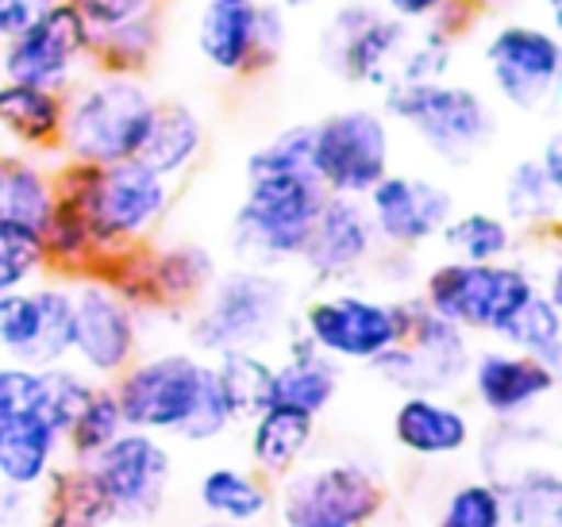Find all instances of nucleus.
<instances>
[{"label": "nucleus", "instance_id": "f257e3e1", "mask_svg": "<svg viewBox=\"0 0 562 527\" xmlns=\"http://www.w3.org/2000/svg\"><path fill=\"white\" fill-rule=\"evenodd\" d=\"M328 193L308 158V124H290L258 143L243 162V197L227 227L235 262L285 270L297 266Z\"/></svg>", "mask_w": 562, "mask_h": 527}, {"label": "nucleus", "instance_id": "f03ea898", "mask_svg": "<svg viewBox=\"0 0 562 527\" xmlns=\"http://www.w3.org/2000/svg\"><path fill=\"white\" fill-rule=\"evenodd\" d=\"M58 197L78 209L89 239L101 250V270L162 235L173 212V181L139 158L112 166L58 162Z\"/></svg>", "mask_w": 562, "mask_h": 527}, {"label": "nucleus", "instance_id": "7ed1b4c3", "mask_svg": "<svg viewBox=\"0 0 562 527\" xmlns=\"http://www.w3.org/2000/svg\"><path fill=\"white\" fill-rule=\"evenodd\" d=\"M297 316V293L281 270L220 266L201 301L181 316L186 343L204 358L224 350H270L285 339Z\"/></svg>", "mask_w": 562, "mask_h": 527}, {"label": "nucleus", "instance_id": "20e7f679", "mask_svg": "<svg viewBox=\"0 0 562 527\" xmlns=\"http://www.w3.org/2000/svg\"><path fill=\"white\" fill-rule=\"evenodd\" d=\"M158 93L143 74L89 66L63 93V135L55 158L66 166H112L139 158Z\"/></svg>", "mask_w": 562, "mask_h": 527}, {"label": "nucleus", "instance_id": "39448f33", "mask_svg": "<svg viewBox=\"0 0 562 527\" xmlns=\"http://www.w3.org/2000/svg\"><path fill=\"white\" fill-rule=\"evenodd\" d=\"M378 109L390 116V124L405 127L431 158L447 166L474 162L497 139V109L490 93L459 78L390 86Z\"/></svg>", "mask_w": 562, "mask_h": 527}, {"label": "nucleus", "instance_id": "423d86ee", "mask_svg": "<svg viewBox=\"0 0 562 527\" xmlns=\"http://www.w3.org/2000/svg\"><path fill=\"white\" fill-rule=\"evenodd\" d=\"M413 301L416 289L390 296L355 285H331L301 304L293 327L336 366H370L393 343L405 339Z\"/></svg>", "mask_w": 562, "mask_h": 527}, {"label": "nucleus", "instance_id": "0eeeda50", "mask_svg": "<svg viewBox=\"0 0 562 527\" xmlns=\"http://www.w3.org/2000/svg\"><path fill=\"white\" fill-rule=\"evenodd\" d=\"M536 289V266L520 255L505 262H462L443 255L439 262L424 266L416 281V293L436 316L485 339H501L505 324Z\"/></svg>", "mask_w": 562, "mask_h": 527}, {"label": "nucleus", "instance_id": "6e6552de", "mask_svg": "<svg viewBox=\"0 0 562 527\" xmlns=\"http://www.w3.org/2000/svg\"><path fill=\"white\" fill-rule=\"evenodd\" d=\"M390 504L382 473L362 458L305 462L273 481L281 527H374Z\"/></svg>", "mask_w": 562, "mask_h": 527}, {"label": "nucleus", "instance_id": "1a4fd4ad", "mask_svg": "<svg viewBox=\"0 0 562 527\" xmlns=\"http://www.w3.org/2000/svg\"><path fill=\"white\" fill-rule=\"evenodd\" d=\"M109 385L127 427L178 439L212 385V358L196 355L193 347H143Z\"/></svg>", "mask_w": 562, "mask_h": 527}, {"label": "nucleus", "instance_id": "9d476101", "mask_svg": "<svg viewBox=\"0 0 562 527\" xmlns=\"http://www.w3.org/2000/svg\"><path fill=\"white\" fill-rule=\"evenodd\" d=\"M397 139L378 104H344L308 120V158L328 197H367L393 170Z\"/></svg>", "mask_w": 562, "mask_h": 527}, {"label": "nucleus", "instance_id": "9b49d317", "mask_svg": "<svg viewBox=\"0 0 562 527\" xmlns=\"http://www.w3.org/2000/svg\"><path fill=\"white\" fill-rule=\"evenodd\" d=\"M482 74L490 97L520 116L551 109L562 78L559 27L536 16H505L482 35Z\"/></svg>", "mask_w": 562, "mask_h": 527}, {"label": "nucleus", "instance_id": "f8f14e48", "mask_svg": "<svg viewBox=\"0 0 562 527\" xmlns=\"http://www.w3.org/2000/svg\"><path fill=\"white\" fill-rule=\"evenodd\" d=\"M104 278L132 304H139L147 319H178L201 301V293L220 273V258L196 239H155L132 255L104 266Z\"/></svg>", "mask_w": 562, "mask_h": 527}, {"label": "nucleus", "instance_id": "ddd939ff", "mask_svg": "<svg viewBox=\"0 0 562 527\" xmlns=\"http://www.w3.org/2000/svg\"><path fill=\"white\" fill-rule=\"evenodd\" d=\"M193 43L209 70L247 81L278 66L290 43V24L270 0H201Z\"/></svg>", "mask_w": 562, "mask_h": 527}, {"label": "nucleus", "instance_id": "4468645a", "mask_svg": "<svg viewBox=\"0 0 562 527\" xmlns=\"http://www.w3.org/2000/svg\"><path fill=\"white\" fill-rule=\"evenodd\" d=\"M93 66V27L74 0H55L9 43H0V78L66 93Z\"/></svg>", "mask_w": 562, "mask_h": 527}, {"label": "nucleus", "instance_id": "2eb2a0df", "mask_svg": "<svg viewBox=\"0 0 562 527\" xmlns=\"http://www.w3.org/2000/svg\"><path fill=\"white\" fill-rule=\"evenodd\" d=\"M74 335L70 362L93 381H112L143 347H147L150 319L132 304L104 273L74 278Z\"/></svg>", "mask_w": 562, "mask_h": 527}, {"label": "nucleus", "instance_id": "dca6fc26", "mask_svg": "<svg viewBox=\"0 0 562 527\" xmlns=\"http://www.w3.org/2000/svg\"><path fill=\"white\" fill-rule=\"evenodd\" d=\"M97 493L109 501L116 524L147 527L162 516L173 485V450L162 435L124 427L104 450L81 462Z\"/></svg>", "mask_w": 562, "mask_h": 527}, {"label": "nucleus", "instance_id": "f3484780", "mask_svg": "<svg viewBox=\"0 0 562 527\" xmlns=\"http://www.w3.org/2000/svg\"><path fill=\"white\" fill-rule=\"evenodd\" d=\"M408 40H413V27L382 12L374 0H347L331 12L324 27V66L344 86L370 89L382 97L397 81Z\"/></svg>", "mask_w": 562, "mask_h": 527}, {"label": "nucleus", "instance_id": "a211bd4d", "mask_svg": "<svg viewBox=\"0 0 562 527\" xmlns=\"http://www.w3.org/2000/svg\"><path fill=\"white\" fill-rule=\"evenodd\" d=\"M474 358V335L454 327L451 319L436 316L416 293L413 319L401 343L370 362V370L397 393H447L454 396L467 381Z\"/></svg>", "mask_w": 562, "mask_h": 527}, {"label": "nucleus", "instance_id": "6ab92c4d", "mask_svg": "<svg viewBox=\"0 0 562 527\" xmlns=\"http://www.w3.org/2000/svg\"><path fill=\"white\" fill-rule=\"evenodd\" d=\"M74 289L66 278L43 273L32 285L0 296V358L32 370L70 362Z\"/></svg>", "mask_w": 562, "mask_h": 527}, {"label": "nucleus", "instance_id": "aec40b11", "mask_svg": "<svg viewBox=\"0 0 562 527\" xmlns=\"http://www.w3.org/2000/svg\"><path fill=\"white\" fill-rule=\"evenodd\" d=\"M362 209L382 247L420 255L424 247L439 243V232L454 212V193L424 173L390 170L362 197Z\"/></svg>", "mask_w": 562, "mask_h": 527}, {"label": "nucleus", "instance_id": "412c9836", "mask_svg": "<svg viewBox=\"0 0 562 527\" xmlns=\"http://www.w3.org/2000/svg\"><path fill=\"white\" fill-rule=\"evenodd\" d=\"M462 389H467L474 408L485 419L536 416L559 389V370L516 347L493 343V347L482 350L474 347Z\"/></svg>", "mask_w": 562, "mask_h": 527}, {"label": "nucleus", "instance_id": "4be33fe9", "mask_svg": "<svg viewBox=\"0 0 562 527\" xmlns=\"http://www.w3.org/2000/svg\"><path fill=\"white\" fill-rule=\"evenodd\" d=\"M378 247L382 243H378L374 224L362 209V197H328L324 209L316 212L297 266L321 289L355 285L370 270Z\"/></svg>", "mask_w": 562, "mask_h": 527}, {"label": "nucleus", "instance_id": "5701e85b", "mask_svg": "<svg viewBox=\"0 0 562 527\" xmlns=\"http://www.w3.org/2000/svg\"><path fill=\"white\" fill-rule=\"evenodd\" d=\"M393 442L408 458L420 462H447L474 447V419L447 393H401L390 416Z\"/></svg>", "mask_w": 562, "mask_h": 527}, {"label": "nucleus", "instance_id": "b1692460", "mask_svg": "<svg viewBox=\"0 0 562 527\" xmlns=\"http://www.w3.org/2000/svg\"><path fill=\"white\" fill-rule=\"evenodd\" d=\"M278 347L281 358H273L270 404H285V408H297L305 416L321 419L336 404L339 385H344V366H336L328 355H321L293 324Z\"/></svg>", "mask_w": 562, "mask_h": 527}, {"label": "nucleus", "instance_id": "393cba45", "mask_svg": "<svg viewBox=\"0 0 562 527\" xmlns=\"http://www.w3.org/2000/svg\"><path fill=\"white\" fill-rule=\"evenodd\" d=\"M58 201V158L0 147V224L40 235Z\"/></svg>", "mask_w": 562, "mask_h": 527}, {"label": "nucleus", "instance_id": "a878e982", "mask_svg": "<svg viewBox=\"0 0 562 527\" xmlns=\"http://www.w3.org/2000/svg\"><path fill=\"white\" fill-rule=\"evenodd\" d=\"M316 416H305L285 404H266L258 416L247 419V462L266 481L290 478L316 450Z\"/></svg>", "mask_w": 562, "mask_h": 527}, {"label": "nucleus", "instance_id": "bb28decb", "mask_svg": "<svg viewBox=\"0 0 562 527\" xmlns=\"http://www.w3.org/2000/svg\"><path fill=\"white\" fill-rule=\"evenodd\" d=\"M63 135V93L0 78V147L55 158Z\"/></svg>", "mask_w": 562, "mask_h": 527}, {"label": "nucleus", "instance_id": "cd10ccee", "mask_svg": "<svg viewBox=\"0 0 562 527\" xmlns=\"http://www.w3.org/2000/svg\"><path fill=\"white\" fill-rule=\"evenodd\" d=\"M66 458L63 431L43 412H24L0 427V485L35 493Z\"/></svg>", "mask_w": 562, "mask_h": 527}, {"label": "nucleus", "instance_id": "c85d7f7f", "mask_svg": "<svg viewBox=\"0 0 562 527\" xmlns=\"http://www.w3.org/2000/svg\"><path fill=\"white\" fill-rule=\"evenodd\" d=\"M196 508L216 524L255 527L273 512V481L250 466L216 462L196 481Z\"/></svg>", "mask_w": 562, "mask_h": 527}, {"label": "nucleus", "instance_id": "c756f323", "mask_svg": "<svg viewBox=\"0 0 562 527\" xmlns=\"http://www.w3.org/2000/svg\"><path fill=\"white\" fill-rule=\"evenodd\" d=\"M204 147H209V127H204L201 112L186 101H158L150 132L143 139L139 162L178 186L201 162Z\"/></svg>", "mask_w": 562, "mask_h": 527}, {"label": "nucleus", "instance_id": "7c9ffc66", "mask_svg": "<svg viewBox=\"0 0 562 527\" xmlns=\"http://www.w3.org/2000/svg\"><path fill=\"white\" fill-rule=\"evenodd\" d=\"M32 527H116V516L89 481L86 466L63 458L35 489Z\"/></svg>", "mask_w": 562, "mask_h": 527}, {"label": "nucleus", "instance_id": "2f4dec72", "mask_svg": "<svg viewBox=\"0 0 562 527\" xmlns=\"http://www.w3.org/2000/svg\"><path fill=\"white\" fill-rule=\"evenodd\" d=\"M559 204H562V189L547 181L536 155L508 166L505 186H501V216H505L524 239L559 235Z\"/></svg>", "mask_w": 562, "mask_h": 527}, {"label": "nucleus", "instance_id": "473e14b6", "mask_svg": "<svg viewBox=\"0 0 562 527\" xmlns=\"http://www.w3.org/2000/svg\"><path fill=\"white\" fill-rule=\"evenodd\" d=\"M505 527H562V478L554 462L536 458L497 478Z\"/></svg>", "mask_w": 562, "mask_h": 527}, {"label": "nucleus", "instance_id": "72a5a7b5", "mask_svg": "<svg viewBox=\"0 0 562 527\" xmlns=\"http://www.w3.org/2000/svg\"><path fill=\"white\" fill-rule=\"evenodd\" d=\"M447 258H462V262H505L524 250V235L508 224L501 212L493 209H454L451 220L439 232Z\"/></svg>", "mask_w": 562, "mask_h": 527}, {"label": "nucleus", "instance_id": "f704fd0d", "mask_svg": "<svg viewBox=\"0 0 562 527\" xmlns=\"http://www.w3.org/2000/svg\"><path fill=\"white\" fill-rule=\"evenodd\" d=\"M554 435L551 427L536 416H516V419H490L482 435H474V458L482 466V478H505L508 470L524 462H536L551 450Z\"/></svg>", "mask_w": 562, "mask_h": 527}, {"label": "nucleus", "instance_id": "c9c22d12", "mask_svg": "<svg viewBox=\"0 0 562 527\" xmlns=\"http://www.w3.org/2000/svg\"><path fill=\"white\" fill-rule=\"evenodd\" d=\"M162 12H143L124 24L93 32V66L112 74H143L147 78L155 58L162 55Z\"/></svg>", "mask_w": 562, "mask_h": 527}, {"label": "nucleus", "instance_id": "e433bc0d", "mask_svg": "<svg viewBox=\"0 0 562 527\" xmlns=\"http://www.w3.org/2000/svg\"><path fill=\"white\" fill-rule=\"evenodd\" d=\"M212 373H216L220 393L232 404L239 424H247L250 416H258L270 404L273 358L266 350H224V355L212 358Z\"/></svg>", "mask_w": 562, "mask_h": 527}, {"label": "nucleus", "instance_id": "4c0bfd02", "mask_svg": "<svg viewBox=\"0 0 562 527\" xmlns=\"http://www.w3.org/2000/svg\"><path fill=\"white\" fill-rule=\"evenodd\" d=\"M493 343H505V347H516L524 355L539 358V362L562 366V301H554L551 293L536 289L528 301L516 309V316L505 324L501 339Z\"/></svg>", "mask_w": 562, "mask_h": 527}, {"label": "nucleus", "instance_id": "58836bf2", "mask_svg": "<svg viewBox=\"0 0 562 527\" xmlns=\"http://www.w3.org/2000/svg\"><path fill=\"white\" fill-rule=\"evenodd\" d=\"M124 412H120V401L112 393L109 381H97L89 401L78 408V416L66 424L63 431V450L66 462H89L97 450H104L120 431H124Z\"/></svg>", "mask_w": 562, "mask_h": 527}, {"label": "nucleus", "instance_id": "ea45409f", "mask_svg": "<svg viewBox=\"0 0 562 527\" xmlns=\"http://www.w3.org/2000/svg\"><path fill=\"white\" fill-rule=\"evenodd\" d=\"M459 35L447 32L439 24L413 27L405 55L397 66V81L393 86H424V81H443L454 78V63H459Z\"/></svg>", "mask_w": 562, "mask_h": 527}, {"label": "nucleus", "instance_id": "a19ab883", "mask_svg": "<svg viewBox=\"0 0 562 527\" xmlns=\"http://www.w3.org/2000/svg\"><path fill=\"white\" fill-rule=\"evenodd\" d=\"M436 527H505V504L493 478H467L443 496Z\"/></svg>", "mask_w": 562, "mask_h": 527}, {"label": "nucleus", "instance_id": "79ce46f5", "mask_svg": "<svg viewBox=\"0 0 562 527\" xmlns=\"http://www.w3.org/2000/svg\"><path fill=\"white\" fill-rule=\"evenodd\" d=\"M97 381L86 370H78L74 362H58V366H43L40 370V389H35V412L50 419L58 431H66L78 408L89 401Z\"/></svg>", "mask_w": 562, "mask_h": 527}, {"label": "nucleus", "instance_id": "37998d69", "mask_svg": "<svg viewBox=\"0 0 562 527\" xmlns=\"http://www.w3.org/2000/svg\"><path fill=\"white\" fill-rule=\"evenodd\" d=\"M374 4L408 27L439 24L459 35V40L474 27V20L482 16V12L474 9V0H374Z\"/></svg>", "mask_w": 562, "mask_h": 527}, {"label": "nucleus", "instance_id": "c03bdc74", "mask_svg": "<svg viewBox=\"0 0 562 527\" xmlns=\"http://www.w3.org/2000/svg\"><path fill=\"white\" fill-rule=\"evenodd\" d=\"M43 273H47V262H43L40 235L0 224V296L32 285Z\"/></svg>", "mask_w": 562, "mask_h": 527}, {"label": "nucleus", "instance_id": "a18cd8bd", "mask_svg": "<svg viewBox=\"0 0 562 527\" xmlns=\"http://www.w3.org/2000/svg\"><path fill=\"white\" fill-rule=\"evenodd\" d=\"M35 389H40V370L0 358V427L35 408Z\"/></svg>", "mask_w": 562, "mask_h": 527}, {"label": "nucleus", "instance_id": "49530a36", "mask_svg": "<svg viewBox=\"0 0 562 527\" xmlns=\"http://www.w3.org/2000/svg\"><path fill=\"white\" fill-rule=\"evenodd\" d=\"M378 278V285L390 289V296L397 293H413L416 281H420L424 266H420V255H413V250H393V247H378L374 262H370V270Z\"/></svg>", "mask_w": 562, "mask_h": 527}, {"label": "nucleus", "instance_id": "de8ad7c7", "mask_svg": "<svg viewBox=\"0 0 562 527\" xmlns=\"http://www.w3.org/2000/svg\"><path fill=\"white\" fill-rule=\"evenodd\" d=\"M74 4L89 20V27L101 32V27L124 24V20L143 16V12H162L166 0H74Z\"/></svg>", "mask_w": 562, "mask_h": 527}, {"label": "nucleus", "instance_id": "09e8293b", "mask_svg": "<svg viewBox=\"0 0 562 527\" xmlns=\"http://www.w3.org/2000/svg\"><path fill=\"white\" fill-rule=\"evenodd\" d=\"M35 16L32 0H0V43H9L16 32H24V24Z\"/></svg>", "mask_w": 562, "mask_h": 527}, {"label": "nucleus", "instance_id": "8fccbe9b", "mask_svg": "<svg viewBox=\"0 0 562 527\" xmlns=\"http://www.w3.org/2000/svg\"><path fill=\"white\" fill-rule=\"evenodd\" d=\"M536 162H539V170L547 173V181L562 189V135H547L543 147H539V155H536Z\"/></svg>", "mask_w": 562, "mask_h": 527}, {"label": "nucleus", "instance_id": "3c124183", "mask_svg": "<svg viewBox=\"0 0 562 527\" xmlns=\"http://www.w3.org/2000/svg\"><path fill=\"white\" fill-rule=\"evenodd\" d=\"M270 4H278L285 16L290 12H316V9H328V4H336V0H270Z\"/></svg>", "mask_w": 562, "mask_h": 527}, {"label": "nucleus", "instance_id": "603ef678", "mask_svg": "<svg viewBox=\"0 0 562 527\" xmlns=\"http://www.w3.org/2000/svg\"><path fill=\"white\" fill-rule=\"evenodd\" d=\"M536 4H539V12H543V16H539V20H547V24H551V27H559L562 0H536Z\"/></svg>", "mask_w": 562, "mask_h": 527}, {"label": "nucleus", "instance_id": "864d4df0", "mask_svg": "<svg viewBox=\"0 0 562 527\" xmlns=\"http://www.w3.org/2000/svg\"><path fill=\"white\" fill-rule=\"evenodd\" d=\"M193 527H232V524H216V519H201V524H193Z\"/></svg>", "mask_w": 562, "mask_h": 527}, {"label": "nucleus", "instance_id": "5fc2aeb1", "mask_svg": "<svg viewBox=\"0 0 562 527\" xmlns=\"http://www.w3.org/2000/svg\"><path fill=\"white\" fill-rule=\"evenodd\" d=\"M32 4H35V9H43V4H55V0H32Z\"/></svg>", "mask_w": 562, "mask_h": 527}, {"label": "nucleus", "instance_id": "6e6d98bb", "mask_svg": "<svg viewBox=\"0 0 562 527\" xmlns=\"http://www.w3.org/2000/svg\"><path fill=\"white\" fill-rule=\"evenodd\" d=\"M116 527H135V524H116Z\"/></svg>", "mask_w": 562, "mask_h": 527}, {"label": "nucleus", "instance_id": "4d7b16f0", "mask_svg": "<svg viewBox=\"0 0 562 527\" xmlns=\"http://www.w3.org/2000/svg\"><path fill=\"white\" fill-rule=\"evenodd\" d=\"M24 527H32V524H24Z\"/></svg>", "mask_w": 562, "mask_h": 527}]
</instances>
